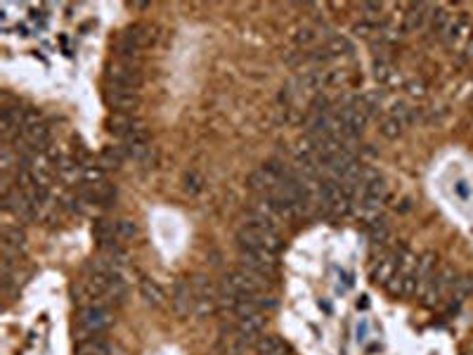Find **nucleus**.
Wrapping results in <instances>:
<instances>
[{
    "instance_id": "f257e3e1",
    "label": "nucleus",
    "mask_w": 473,
    "mask_h": 355,
    "mask_svg": "<svg viewBox=\"0 0 473 355\" xmlns=\"http://www.w3.org/2000/svg\"><path fill=\"white\" fill-rule=\"evenodd\" d=\"M236 249H267L272 253H279L284 246L282 235L277 228H258V225H246L241 223V228L234 235Z\"/></svg>"
},
{
    "instance_id": "f03ea898",
    "label": "nucleus",
    "mask_w": 473,
    "mask_h": 355,
    "mask_svg": "<svg viewBox=\"0 0 473 355\" xmlns=\"http://www.w3.org/2000/svg\"><path fill=\"white\" fill-rule=\"evenodd\" d=\"M114 322L109 306H88L83 310H78L76 317V334L78 341L90 339V336H102Z\"/></svg>"
},
{
    "instance_id": "7ed1b4c3",
    "label": "nucleus",
    "mask_w": 473,
    "mask_h": 355,
    "mask_svg": "<svg viewBox=\"0 0 473 355\" xmlns=\"http://www.w3.org/2000/svg\"><path fill=\"white\" fill-rule=\"evenodd\" d=\"M107 85H116V88H128V90H138L142 85V67L138 64V60H114L107 64L104 71Z\"/></svg>"
},
{
    "instance_id": "20e7f679",
    "label": "nucleus",
    "mask_w": 473,
    "mask_h": 355,
    "mask_svg": "<svg viewBox=\"0 0 473 355\" xmlns=\"http://www.w3.org/2000/svg\"><path fill=\"white\" fill-rule=\"evenodd\" d=\"M192 294H195V313L206 315L218 310V286L206 275H195L190 279Z\"/></svg>"
},
{
    "instance_id": "39448f33",
    "label": "nucleus",
    "mask_w": 473,
    "mask_h": 355,
    "mask_svg": "<svg viewBox=\"0 0 473 355\" xmlns=\"http://www.w3.org/2000/svg\"><path fill=\"white\" fill-rule=\"evenodd\" d=\"M457 272H454V267H443L440 272H435L433 282L428 284V289L424 291V306L433 308L438 306L443 298L452 296V289L454 284H457Z\"/></svg>"
},
{
    "instance_id": "423d86ee",
    "label": "nucleus",
    "mask_w": 473,
    "mask_h": 355,
    "mask_svg": "<svg viewBox=\"0 0 473 355\" xmlns=\"http://www.w3.org/2000/svg\"><path fill=\"white\" fill-rule=\"evenodd\" d=\"M248 348L246 339L239 334L234 320H230L227 325L220 327V334H218V341L213 346L216 355H244V351Z\"/></svg>"
},
{
    "instance_id": "0eeeda50",
    "label": "nucleus",
    "mask_w": 473,
    "mask_h": 355,
    "mask_svg": "<svg viewBox=\"0 0 473 355\" xmlns=\"http://www.w3.org/2000/svg\"><path fill=\"white\" fill-rule=\"evenodd\" d=\"M104 104L111 111H121V114H133L140 107L138 90L116 88V85H104Z\"/></svg>"
},
{
    "instance_id": "6e6552de",
    "label": "nucleus",
    "mask_w": 473,
    "mask_h": 355,
    "mask_svg": "<svg viewBox=\"0 0 473 355\" xmlns=\"http://www.w3.org/2000/svg\"><path fill=\"white\" fill-rule=\"evenodd\" d=\"M397 258H400V246L386 249V251L379 253L376 263L372 265V282L383 284V286L388 284L397 272Z\"/></svg>"
},
{
    "instance_id": "1a4fd4ad",
    "label": "nucleus",
    "mask_w": 473,
    "mask_h": 355,
    "mask_svg": "<svg viewBox=\"0 0 473 355\" xmlns=\"http://www.w3.org/2000/svg\"><path fill=\"white\" fill-rule=\"evenodd\" d=\"M171 306L178 317H190L195 313V294H192L190 279H176L171 294Z\"/></svg>"
},
{
    "instance_id": "9d476101",
    "label": "nucleus",
    "mask_w": 473,
    "mask_h": 355,
    "mask_svg": "<svg viewBox=\"0 0 473 355\" xmlns=\"http://www.w3.org/2000/svg\"><path fill=\"white\" fill-rule=\"evenodd\" d=\"M24 246H27V235H24V230L20 225L5 223V225H3V237H0V249H3V256H20Z\"/></svg>"
},
{
    "instance_id": "9b49d317",
    "label": "nucleus",
    "mask_w": 473,
    "mask_h": 355,
    "mask_svg": "<svg viewBox=\"0 0 473 355\" xmlns=\"http://www.w3.org/2000/svg\"><path fill=\"white\" fill-rule=\"evenodd\" d=\"M55 173H57V180L62 185H76L83 183V166L78 164L76 157H64L59 154V159L55 161Z\"/></svg>"
},
{
    "instance_id": "f8f14e48",
    "label": "nucleus",
    "mask_w": 473,
    "mask_h": 355,
    "mask_svg": "<svg viewBox=\"0 0 473 355\" xmlns=\"http://www.w3.org/2000/svg\"><path fill=\"white\" fill-rule=\"evenodd\" d=\"M104 126H107V133L109 135L126 140L128 135L140 126V121H138V118H133V114H121V111H111V114L107 116V121H104Z\"/></svg>"
},
{
    "instance_id": "ddd939ff",
    "label": "nucleus",
    "mask_w": 473,
    "mask_h": 355,
    "mask_svg": "<svg viewBox=\"0 0 473 355\" xmlns=\"http://www.w3.org/2000/svg\"><path fill=\"white\" fill-rule=\"evenodd\" d=\"M92 235H95L99 246L121 242L118 239V221H109V218H97L95 225H92Z\"/></svg>"
},
{
    "instance_id": "4468645a",
    "label": "nucleus",
    "mask_w": 473,
    "mask_h": 355,
    "mask_svg": "<svg viewBox=\"0 0 473 355\" xmlns=\"http://www.w3.org/2000/svg\"><path fill=\"white\" fill-rule=\"evenodd\" d=\"M128 159V152H126V147L123 145H109V147H104V152H102V157H99V166L104 168V171H111V168H121L123 166V161Z\"/></svg>"
},
{
    "instance_id": "2eb2a0df",
    "label": "nucleus",
    "mask_w": 473,
    "mask_h": 355,
    "mask_svg": "<svg viewBox=\"0 0 473 355\" xmlns=\"http://www.w3.org/2000/svg\"><path fill=\"white\" fill-rule=\"evenodd\" d=\"M76 355H111V346L102 336H90L76 344Z\"/></svg>"
},
{
    "instance_id": "dca6fc26",
    "label": "nucleus",
    "mask_w": 473,
    "mask_h": 355,
    "mask_svg": "<svg viewBox=\"0 0 473 355\" xmlns=\"http://www.w3.org/2000/svg\"><path fill=\"white\" fill-rule=\"evenodd\" d=\"M431 10L428 5H409V10H407V15H404V22H402V31H419L421 27H424V22H426V12Z\"/></svg>"
},
{
    "instance_id": "f3484780",
    "label": "nucleus",
    "mask_w": 473,
    "mask_h": 355,
    "mask_svg": "<svg viewBox=\"0 0 473 355\" xmlns=\"http://www.w3.org/2000/svg\"><path fill=\"white\" fill-rule=\"evenodd\" d=\"M140 296L145 298L147 306H154V308H159L161 303H164V289L149 277L140 279Z\"/></svg>"
},
{
    "instance_id": "a211bd4d",
    "label": "nucleus",
    "mask_w": 473,
    "mask_h": 355,
    "mask_svg": "<svg viewBox=\"0 0 473 355\" xmlns=\"http://www.w3.org/2000/svg\"><path fill=\"white\" fill-rule=\"evenodd\" d=\"M256 353L258 355H286V344L279 336L275 334H267V336H260L256 341Z\"/></svg>"
},
{
    "instance_id": "6ab92c4d",
    "label": "nucleus",
    "mask_w": 473,
    "mask_h": 355,
    "mask_svg": "<svg viewBox=\"0 0 473 355\" xmlns=\"http://www.w3.org/2000/svg\"><path fill=\"white\" fill-rule=\"evenodd\" d=\"M466 29H469L466 17H454V20L450 22V27L445 29V34L440 36V39H443L447 46H457V43L466 36Z\"/></svg>"
},
{
    "instance_id": "aec40b11",
    "label": "nucleus",
    "mask_w": 473,
    "mask_h": 355,
    "mask_svg": "<svg viewBox=\"0 0 473 355\" xmlns=\"http://www.w3.org/2000/svg\"><path fill=\"white\" fill-rule=\"evenodd\" d=\"M327 53L332 57H339V55H351L353 53V43L346 39V36H329L325 43Z\"/></svg>"
},
{
    "instance_id": "412c9836",
    "label": "nucleus",
    "mask_w": 473,
    "mask_h": 355,
    "mask_svg": "<svg viewBox=\"0 0 473 355\" xmlns=\"http://www.w3.org/2000/svg\"><path fill=\"white\" fill-rule=\"evenodd\" d=\"M367 232H369V242L374 246H386L390 230H388V223H386V218H383V221H379V223H372V225L367 228Z\"/></svg>"
},
{
    "instance_id": "4be33fe9",
    "label": "nucleus",
    "mask_w": 473,
    "mask_h": 355,
    "mask_svg": "<svg viewBox=\"0 0 473 355\" xmlns=\"http://www.w3.org/2000/svg\"><path fill=\"white\" fill-rule=\"evenodd\" d=\"M450 22H452V15L447 10H443V8H431V31H433V34L443 36L445 29L450 27Z\"/></svg>"
},
{
    "instance_id": "5701e85b",
    "label": "nucleus",
    "mask_w": 473,
    "mask_h": 355,
    "mask_svg": "<svg viewBox=\"0 0 473 355\" xmlns=\"http://www.w3.org/2000/svg\"><path fill=\"white\" fill-rule=\"evenodd\" d=\"M402 128H404V123L400 121V118H395V116H386L383 121H381V126H379V130H381V135L383 138H388V140H395V138H400L402 135Z\"/></svg>"
},
{
    "instance_id": "b1692460",
    "label": "nucleus",
    "mask_w": 473,
    "mask_h": 355,
    "mask_svg": "<svg viewBox=\"0 0 473 355\" xmlns=\"http://www.w3.org/2000/svg\"><path fill=\"white\" fill-rule=\"evenodd\" d=\"M317 39H320V34H317L315 27H310V24H306V27H301L294 34V41L298 43L301 48H308L313 46V43H317Z\"/></svg>"
},
{
    "instance_id": "393cba45",
    "label": "nucleus",
    "mask_w": 473,
    "mask_h": 355,
    "mask_svg": "<svg viewBox=\"0 0 473 355\" xmlns=\"http://www.w3.org/2000/svg\"><path fill=\"white\" fill-rule=\"evenodd\" d=\"M107 180V176H104V168L102 166H95V164H88L83 166V183L88 185H97V183H104Z\"/></svg>"
},
{
    "instance_id": "a878e982",
    "label": "nucleus",
    "mask_w": 473,
    "mask_h": 355,
    "mask_svg": "<svg viewBox=\"0 0 473 355\" xmlns=\"http://www.w3.org/2000/svg\"><path fill=\"white\" fill-rule=\"evenodd\" d=\"M183 185H185V192H190V195H199V192L204 190V180H202V176H199V173H195V171L185 173Z\"/></svg>"
},
{
    "instance_id": "bb28decb",
    "label": "nucleus",
    "mask_w": 473,
    "mask_h": 355,
    "mask_svg": "<svg viewBox=\"0 0 473 355\" xmlns=\"http://www.w3.org/2000/svg\"><path fill=\"white\" fill-rule=\"evenodd\" d=\"M138 237V225L133 221H118V239H135Z\"/></svg>"
},
{
    "instance_id": "cd10ccee",
    "label": "nucleus",
    "mask_w": 473,
    "mask_h": 355,
    "mask_svg": "<svg viewBox=\"0 0 473 355\" xmlns=\"http://www.w3.org/2000/svg\"><path fill=\"white\" fill-rule=\"evenodd\" d=\"M360 10H362L365 15H367L365 20H372V22H374V17H376V15H381L383 5H381V3H362V5H360Z\"/></svg>"
},
{
    "instance_id": "c85d7f7f",
    "label": "nucleus",
    "mask_w": 473,
    "mask_h": 355,
    "mask_svg": "<svg viewBox=\"0 0 473 355\" xmlns=\"http://www.w3.org/2000/svg\"><path fill=\"white\" fill-rule=\"evenodd\" d=\"M374 76L379 78V81H388L390 76H393V67L388 64V62H376V71H374Z\"/></svg>"
}]
</instances>
